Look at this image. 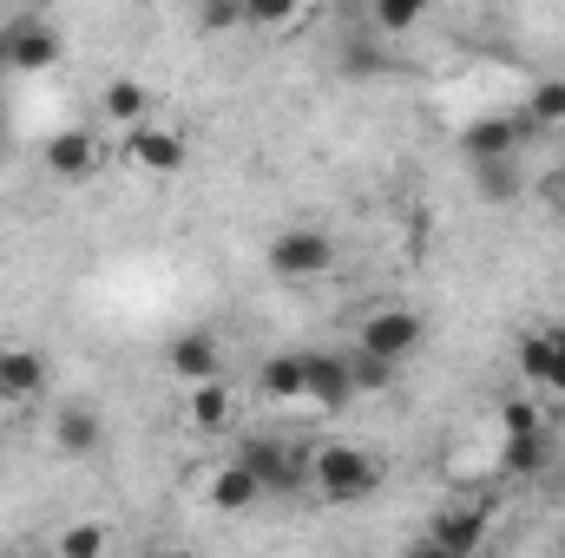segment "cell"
Here are the masks:
<instances>
[{"mask_svg":"<svg viewBox=\"0 0 565 558\" xmlns=\"http://www.w3.org/2000/svg\"><path fill=\"white\" fill-rule=\"evenodd\" d=\"M375 486H382V460H375L369 447H355V440H322V447L309 453V493H316L322 506H362V500H375Z\"/></svg>","mask_w":565,"mask_h":558,"instance_id":"6da1fadb","label":"cell"},{"mask_svg":"<svg viewBox=\"0 0 565 558\" xmlns=\"http://www.w3.org/2000/svg\"><path fill=\"white\" fill-rule=\"evenodd\" d=\"M264 264H270V277L277 282H322L335 264H342V250H335L329 230H316V224H289V230L270 237Z\"/></svg>","mask_w":565,"mask_h":558,"instance_id":"7a4b0ae2","label":"cell"},{"mask_svg":"<svg viewBox=\"0 0 565 558\" xmlns=\"http://www.w3.org/2000/svg\"><path fill=\"white\" fill-rule=\"evenodd\" d=\"M231 460L257 480V493H309V453H296L277 433H244Z\"/></svg>","mask_w":565,"mask_h":558,"instance_id":"3957f363","label":"cell"},{"mask_svg":"<svg viewBox=\"0 0 565 558\" xmlns=\"http://www.w3.org/2000/svg\"><path fill=\"white\" fill-rule=\"evenodd\" d=\"M422 342H427V322L415 315V309H402V302L369 309V315H362V335H355V348L375 355V362H388V368H402Z\"/></svg>","mask_w":565,"mask_h":558,"instance_id":"277c9868","label":"cell"},{"mask_svg":"<svg viewBox=\"0 0 565 558\" xmlns=\"http://www.w3.org/2000/svg\"><path fill=\"white\" fill-rule=\"evenodd\" d=\"M119 158H126L132 171H145V178H178V171L191 164V139H184L178 126L145 119V126H132V132L119 139Z\"/></svg>","mask_w":565,"mask_h":558,"instance_id":"5b68a950","label":"cell"},{"mask_svg":"<svg viewBox=\"0 0 565 558\" xmlns=\"http://www.w3.org/2000/svg\"><path fill=\"white\" fill-rule=\"evenodd\" d=\"M60 60V33H53V20H40V13H13L7 26H0V66H13V73H46Z\"/></svg>","mask_w":565,"mask_h":558,"instance_id":"8992f818","label":"cell"},{"mask_svg":"<svg viewBox=\"0 0 565 558\" xmlns=\"http://www.w3.org/2000/svg\"><path fill=\"white\" fill-rule=\"evenodd\" d=\"M533 139L520 112H480L460 126V158L467 164H500V158H520V144Z\"/></svg>","mask_w":565,"mask_h":558,"instance_id":"52a82bcc","label":"cell"},{"mask_svg":"<svg viewBox=\"0 0 565 558\" xmlns=\"http://www.w3.org/2000/svg\"><path fill=\"white\" fill-rule=\"evenodd\" d=\"M164 368H171L178 382H191V388L224 382V342H217L211 329H178V335L164 342Z\"/></svg>","mask_w":565,"mask_h":558,"instance_id":"ba28073f","label":"cell"},{"mask_svg":"<svg viewBox=\"0 0 565 558\" xmlns=\"http://www.w3.org/2000/svg\"><path fill=\"white\" fill-rule=\"evenodd\" d=\"M487 526H493V519H487V506H434L422 539H434L440 552H454V558H480Z\"/></svg>","mask_w":565,"mask_h":558,"instance_id":"9c48e42d","label":"cell"},{"mask_svg":"<svg viewBox=\"0 0 565 558\" xmlns=\"http://www.w3.org/2000/svg\"><path fill=\"white\" fill-rule=\"evenodd\" d=\"M40 158H46V171H53V178H66V184H86V178L106 164V144L93 139L86 126H60L53 139L40 144Z\"/></svg>","mask_w":565,"mask_h":558,"instance_id":"30bf717a","label":"cell"},{"mask_svg":"<svg viewBox=\"0 0 565 558\" xmlns=\"http://www.w3.org/2000/svg\"><path fill=\"white\" fill-rule=\"evenodd\" d=\"M46 382H53V368H46L40 348H26V342H7V348H0V401H7V408L40 401Z\"/></svg>","mask_w":565,"mask_h":558,"instance_id":"8fae6325","label":"cell"},{"mask_svg":"<svg viewBox=\"0 0 565 558\" xmlns=\"http://www.w3.org/2000/svg\"><path fill=\"white\" fill-rule=\"evenodd\" d=\"M99 440H106V420H99V408H86V401H66V408L53 415V447H60L66 460H86V453H99Z\"/></svg>","mask_w":565,"mask_h":558,"instance_id":"7c38bea8","label":"cell"},{"mask_svg":"<svg viewBox=\"0 0 565 558\" xmlns=\"http://www.w3.org/2000/svg\"><path fill=\"white\" fill-rule=\"evenodd\" d=\"M257 388H264V401L270 408H289V401H309V355H264V368H257Z\"/></svg>","mask_w":565,"mask_h":558,"instance_id":"4fadbf2b","label":"cell"},{"mask_svg":"<svg viewBox=\"0 0 565 558\" xmlns=\"http://www.w3.org/2000/svg\"><path fill=\"white\" fill-rule=\"evenodd\" d=\"M99 119L119 126V139H126L132 126H145V119H151V93H145V79H126V73L106 79V86H99Z\"/></svg>","mask_w":565,"mask_h":558,"instance_id":"5bb4252c","label":"cell"},{"mask_svg":"<svg viewBox=\"0 0 565 558\" xmlns=\"http://www.w3.org/2000/svg\"><path fill=\"white\" fill-rule=\"evenodd\" d=\"M520 375H526L533 388L565 395V335H526V342H520Z\"/></svg>","mask_w":565,"mask_h":558,"instance_id":"9a60e30c","label":"cell"},{"mask_svg":"<svg viewBox=\"0 0 565 558\" xmlns=\"http://www.w3.org/2000/svg\"><path fill=\"white\" fill-rule=\"evenodd\" d=\"M309 401L322 415H342L355 401V382H349V362L342 355H309Z\"/></svg>","mask_w":565,"mask_h":558,"instance_id":"2e32d148","label":"cell"},{"mask_svg":"<svg viewBox=\"0 0 565 558\" xmlns=\"http://www.w3.org/2000/svg\"><path fill=\"white\" fill-rule=\"evenodd\" d=\"M237 420V395H231V382H204V388H191V401H184V427L191 433H224Z\"/></svg>","mask_w":565,"mask_h":558,"instance_id":"e0dca14e","label":"cell"},{"mask_svg":"<svg viewBox=\"0 0 565 558\" xmlns=\"http://www.w3.org/2000/svg\"><path fill=\"white\" fill-rule=\"evenodd\" d=\"M204 500H211L217 513H250V506H257L264 493H257V480H250V473H244L237 460H224V466L211 473V486H204Z\"/></svg>","mask_w":565,"mask_h":558,"instance_id":"ac0fdd59","label":"cell"},{"mask_svg":"<svg viewBox=\"0 0 565 558\" xmlns=\"http://www.w3.org/2000/svg\"><path fill=\"white\" fill-rule=\"evenodd\" d=\"M520 119H526V132H565V79L559 73H553V79H533Z\"/></svg>","mask_w":565,"mask_h":558,"instance_id":"d6986e66","label":"cell"},{"mask_svg":"<svg viewBox=\"0 0 565 558\" xmlns=\"http://www.w3.org/2000/svg\"><path fill=\"white\" fill-rule=\"evenodd\" d=\"M546 460H553V440H546V433H520V440L500 447V473H513V480L546 473Z\"/></svg>","mask_w":565,"mask_h":558,"instance_id":"ffe728a7","label":"cell"},{"mask_svg":"<svg viewBox=\"0 0 565 558\" xmlns=\"http://www.w3.org/2000/svg\"><path fill=\"white\" fill-rule=\"evenodd\" d=\"M473 171V191L487 204H513L520 197V158H500V164H467Z\"/></svg>","mask_w":565,"mask_h":558,"instance_id":"44dd1931","label":"cell"},{"mask_svg":"<svg viewBox=\"0 0 565 558\" xmlns=\"http://www.w3.org/2000/svg\"><path fill=\"white\" fill-rule=\"evenodd\" d=\"M342 362H349L355 395H388V388H395V375H402V368H388V362H375V355H362V348H349Z\"/></svg>","mask_w":565,"mask_h":558,"instance_id":"7402d4cb","label":"cell"},{"mask_svg":"<svg viewBox=\"0 0 565 558\" xmlns=\"http://www.w3.org/2000/svg\"><path fill=\"white\" fill-rule=\"evenodd\" d=\"M369 26H375L382 40H388V33H415V26H422V7H415V0H375V7H369Z\"/></svg>","mask_w":565,"mask_h":558,"instance_id":"603a6c76","label":"cell"},{"mask_svg":"<svg viewBox=\"0 0 565 558\" xmlns=\"http://www.w3.org/2000/svg\"><path fill=\"white\" fill-rule=\"evenodd\" d=\"M60 558H106V526L99 519H73L60 533Z\"/></svg>","mask_w":565,"mask_h":558,"instance_id":"cb8c5ba5","label":"cell"},{"mask_svg":"<svg viewBox=\"0 0 565 558\" xmlns=\"http://www.w3.org/2000/svg\"><path fill=\"white\" fill-rule=\"evenodd\" d=\"M244 20H250V26H270V33H296V26H309V20H316V13H309V7H289V0H264V7H244Z\"/></svg>","mask_w":565,"mask_h":558,"instance_id":"d4e9b609","label":"cell"},{"mask_svg":"<svg viewBox=\"0 0 565 558\" xmlns=\"http://www.w3.org/2000/svg\"><path fill=\"white\" fill-rule=\"evenodd\" d=\"M500 433H507V440H520V433H546V420H540L533 401H500Z\"/></svg>","mask_w":565,"mask_h":558,"instance_id":"484cf974","label":"cell"},{"mask_svg":"<svg viewBox=\"0 0 565 558\" xmlns=\"http://www.w3.org/2000/svg\"><path fill=\"white\" fill-rule=\"evenodd\" d=\"M198 26H204V33H237V26H250V20H244V7L217 0V7H198Z\"/></svg>","mask_w":565,"mask_h":558,"instance_id":"4316f807","label":"cell"},{"mask_svg":"<svg viewBox=\"0 0 565 558\" xmlns=\"http://www.w3.org/2000/svg\"><path fill=\"white\" fill-rule=\"evenodd\" d=\"M402 558H454V552H440L434 539H415V546H408V552H402Z\"/></svg>","mask_w":565,"mask_h":558,"instance_id":"83f0119b","label":"cell"},{"mask_svg":"<svg viewBox=\"0 0 565 558\" xmlns=\"http://www.w3.org/2000/svg\"><path fill=\"white\" fill-rule=\"evenodd\" d=\"M139 558H191V552H178V546H145Z\"/></svg>","mask_w":565,"mask_h":558,"instance_id":"f1b7e54d","label":"cell"},{"mask_svg":"<svg viewBox=\"0 0 565 558\" xmlns=\"http://www.w3.org/2000/svg\"><path fill=\"white\" fill-rule=\"evenodd\" d=\"M553 197H559V211H565V171H559V178H553Z\"/></svg>","mask_w":565,"mask_h":558,"instance_id":"f546056e","label":"cell"},{"mask_svg":"<svg viewBox=\"0 0 565 558\" xmlns=\"http://www.w3.org/2000/svg\"><path fill=\"white\" fill-rule=\"evenodd\" d=\"M0 139H7V126H0Z\"/></svg>","mask_w":565,"mask_h":558,"instance_id":"4dcf8cb0","label":"cell"}]
</instances>
